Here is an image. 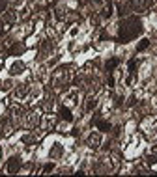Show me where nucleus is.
Segmentation results:
<instances>
[{"mask_svg": "<svg viewBox=\"0 0 157 177\" xmlns=\"http://www.w3.org/2000/svg\"><path fill=\"white\" fill-rule=\"evenodd\" d=\"M122 35H120V41H129L133 37H137V35L142 32V26H140V21L138 19H127L122 23Z\"/></svg>", "mask_w": 157, "mask_h": 177, "instance_id": "1", "label": "nucleus"}, {"mask_svg": "<svg viewBox=\"0 0 157 177\" xmlns=\"http://www.w3.org/2000/svg\"><path fill=\"white\" fill-rule=\"evenodd\" d=\"M19 159L17 157H13V159H10L8 160V172H11V173H15V172H19Z\"/></svg>", "mask_w": 157, "mask_h": 177, "instance_id": "2", "label": "nucleus"}, {"mask_svg": "<svg viewBox=\"0 0 157 177\" xmlns=\"http://www.w3.org/2000/svg\"><path fill=\"white\" fill-rule=\"evenodd\" d=\"M96 125H97V129L99 131H110V123H107V121H103V119H96V121H94Z\"/></svg>", "mask_w": 157, "mask_h": 177, "instance_id": "3", "label": "nucleus"}, {"mask_svg": "<svg viewBox=\"0 0 157 177\" xmlns=\"http://www.w3.org/2000/svg\"><path fill=\"white\" fill-rule=\"evenodd\" d=\"M116 65H118V60H116V58L109 60V62H107V71H109V73H110V71H112L114 67H116Z\"/></svg>", "mask_w": 157, "mask_h": 177, "instance_id": "4", "label": "nucleus"}, {"mask_svg": "<svg viewBox=\"0 0 157 177\" xmlns=\"http://www.w3.org/2000/svg\"><path fill=\"white\" fill-rule=\"evenodd\" d=\"M60 114H62V118H64V119H67V121H71V112L66 108V106H64V108L60 110Z\"/></svg>", "mask_w": 157, "mask_h": 177, "instance_id": "5", "label": "nucleus"}, {"mask_svg": "<svg viewBox=\"0 0 157 177\" xmlns=\"http://www.w3.org/2000/svg\"><path fill=\"white\" fill-rule=\"evenodd\" d=\"M148 47H150V41H148V39H142L140 43H138V47H137V48H138V51H146Z\"/></svg>", "mask_w": 157, "mask_h": 177, "instance_id": "6", "label": "nucleus"}, {"mask_svg": "<svg viewBox=\"0 0 157 177\" xmlns=\"http://www.w3.org/2000/svg\"><path fill=\"white\" fill-rule=\"evenodd\" d=\"M62 155V147L60 145H54L53 147V153H51V157H60Z\"/></svg>", "mask_w": 157, "mask_h": 177, "instance_id": "7", "label": "nucleus"}, {"mask_svg": "<svg viewBox=\"0 0 157 177\" xmlns=\"http://www.w3.org/2000/svg\"><path fill=\"white\" fill-rule=\"evenodd\" d=\"M135 67H137V60H131V63H129V69H131V71H135Z\"/></svg>", "mask_w": 157, "mask_h": 177, "instance_id": "8", "label": "nucleus"}, {"mask_svg": "<svg viewBox=\"0 0 157 177\" xmlns=\"http://www.w3.org/2000/svg\"><path fill=\"white\" fill-rule=\"evenodd\" d=\"M51 170H53V164H47V166L43 168V172H51Z\"/></svg>", "mask_w": 157, "mask_h": 177, "instance_id": "9", "label": "nucleus"}, {"mask_svg": "<svg viewBox=\"0 0 157 177\" xmlns=\"http://www.w3.org/2000/svg\"><path fill=\"white\" fill-rule=\"evenodd\" d=\"M6 8V4H4V0H0V10H4Z\"/></svg>", "mask_w": 157, "mask_h": 177, "instance_id": "10", "label": "nucleus"}, {"mask_svg": "<svg viewBox=\"0 0 157 177\" xmlns=\"http://www.w3.org/2000/svg\"><path fill=\"white\" fill-rule=\"evenodd\" d=\"M0 34H2V24H0Z\"/></svg>", "mask_w": 157, "mask_h": 177, "instance_id": "11", "label": "nucleus"}, {"mask_svg": "<svg viewBox=\"0 0 157 177\" xmlns=\"http://www.w3.org/2000/svg\"><path fill=\"white\" fill-rule=\"evenodd\" d=\"M94 2H99V0H94Z\"/></svg>", "mask_w": 157, "mask_h": 177, "instance_id": "12", "label": "nucleus"}, {"mask_svg": "<svg viewBox=\"0 0 157 177\" xmlns=\"http://www.w3.org/2000/svg\"><path fill=\"white\" fill-rule=\"evenodd\" d=\"M0 155H2V151H0Z\"/></svg>", "mask_w": 157, "mask_h": 177, "instance_id": "13", "label": "nucleus"}]
</instances>
